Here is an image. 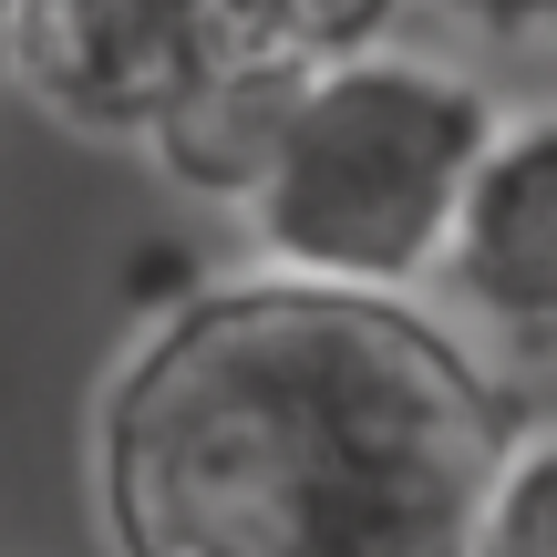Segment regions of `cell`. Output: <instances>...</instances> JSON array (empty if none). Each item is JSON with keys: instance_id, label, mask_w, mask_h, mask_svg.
<instances>
[{"instance_id": "obj_2", "label": "cell", "mask_w": 557, "mask_h": 557, "mask_svg": "<svg viewBox=\"0 0 557 557\" xmlns=\"http://www.w3.org/2000/svg\"><path fill=\"white\" fill-rule=\"evenodd\" d=\"M496 124L506 114L485 103V83L423 52L320 62L248 197L259 259L289 278H341V289H403L444 269Z\"/></svg>"}, {"instance_id": "obj_7", "label": "cell", "mask_w": 557, "mask_h": 557, "mask_svg": "<svg viewBox=\"0 0 557 557\" xmlns=\"http://www.w3.org/2000/svg\"><path fill=\"white\" fill-rule=\"evenodd\" d=\"M475 557H557V434H527L485 496Z\"/></svg>"}, {"instance_id": "obj_4", "label": "cell", "mask_w": 557, "mask_h": 557, "mask_svg": "<svg viewBox=\"0 0 557 557\" xmlns=\"http://www.w3.org/2000/svg\"><path fill=\"white\" fill-rule=\"evenodd\" d=\"M444 278L517 361H557V114L496 124L465 186Z\"/></svg>"}, {"instance_id": "obj_8", "label": "cell", "mask_w": 557, "mask_h": 557, "mask_svg": "<svg viewBox=\"0 0 557 557\" xmlns=\"http://www.w3.org/2000/svg\"><path fill=\"white\" fill-rule=\"evenodd\" d=\"M444 11L485 41H557V0H444Z\"/></svg>"}, {"instance_id": "obj_5", "label": "cell", "mask_w": 557, "mask_h": 557, "mask_svg": "<svg viewBox=\"0 0 557 557\" xmlns=\"http://www.w3.org/2000/svg\"><path fill=\"white\" fill-rule=\"evenodd\" d=\"M299 83H310L299 62H269V52H248V41H227V52L176 94V114L145 135V156H156L186 197L248 207L259 176H269V156H278V135H289Z\"/></svg>"}, {"instance_id": "obj_9", "label": "cell", "mask_w": 557, "mask_h": 557, "mask_svg": "<svg viewBox=\"0 0 557 557\" xmlns=\"http://www.w3.org/2000/svg\"><path fill=\"white\" fill-rule=\"evenodd\" d=\"M0 73H11V0H0Z\"/></svg>"}, {"instance_id": "obj_3", "label": "cell", "mask_w": 557, "mask_h": 557, "mask_svg": "<svg viewBox=\"0 0 557 557\" xmlns=\"http://www.w3.org/2000/svg\"><path fill=\"white\" fill-rule=\"evenodd\" d=\"M218 52V0H11V83L73 135L145 145Z\"/></svg>"}, {"instance_id": "obj_6", "label": "cell", "mask_w": 557, "mask_h": 557, "mask_svg": "<svg viewBox=\"0 0 557 557\" xmlns=\"http://www.w3.org/2000/svg\"><path fill=\"white\" fill-rule=\"evenodd\" d=\"M218 21H227V41H248V52L320 73V62L382 52V32L403 21V0H218Z\"/></svg>"}, {"instance_id": "obj_1", "label": "cell", "mask_w": 557, "mask_h": 557, "mask_svg": "<svg viewBox=\"0 0 557 557\" xmlns=\"http://www.w3.org/2000/svg\"><path fill=\"white\" fill-rule=\"evenodd\" d=\"M527 413L403 289H176L94 393L114 557H475Z\"/></svg>"}]
</instances>
